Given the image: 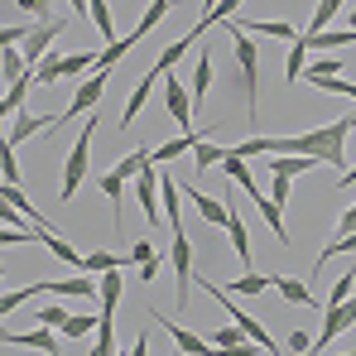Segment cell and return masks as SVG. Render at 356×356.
Listing matches in <instances>:
<instances>
[{
	"instance_id": "6da1fadb",
	"label": "cell",
	"mask_w": 356,
	"mask_h": 356,
	"mask_svg": "<svg viewBox=\"0 0 356 356\" xmlns=\"http://www.w3.org/2000/svg\"><path fill=\"white\" fill-rule=\"evenodd\" d=\"M227 34H232V49H236V67H241V87H245V111L255 116L260 106H255V97H260V49H255V39L241 29L236 19H227L222 24Z\"/></svg>"
},
{
	"instance_id": "7a4b0ae2",
	"label": "cell",
	"mask_w": 356,
	"mask_h": 356,
	"mask_svg": "<svg viewBox=\"0 0 356 356\" xmlns=\"http://www.w3.org/2000/svg\"><path fill=\"white\" fill-rule=\"evenodd\" d=\"M92 130H97V116L87 111V125H82V135L72 140L67 164H63V188H58L63 202H72V197H77V188H82V178H87V164H92Z\"/></svg>"
},
{
	"instance_id": "3957f363",
	"label": "cell",
	"mask_w": 356,
	"mask_h": 356,
	"mask_svg": "<svg viewBox=\"0 0 356 356\" xmlns=\"http://www.w3.org/2000/svg\"><path fill=\"white\" fill-rule=\"evenodd\" d=\"M202 289H207V294H217V298H222V308H227V313H232V323H236L241 332H245V342H255V347H260V352L280 356V342H275V337H270V332H265V327H260V323H255V318H245V313H241V308H236V298L227 294V284H212V280H202Z\"/></svg>"
},
{
	"instance_id": "277c9868",
	"label": "cell",
	"mask_w": 356,
	"mask_h": 356,
	"mask_svg": "<svg viewBox=\"0 0 356 356\" xmlns=\"http://www.w3.org/2000/svg\"><path fill=\"white\" fill-rule=\"evenodd\" d=\"M169 270H174V280H178V308H183L188 289H193V275H197V255H193V241H188L183 227L174 232V245H169Z\"/></svg>"
},
{
	"instance_id": "5b68a950",
	"label": "cell",
	"mask_w": 356,
	"mask_h": 356,
	"mask_svg": "<svg viewBox=\"0 0 356 356\" xmlns=\"http://www.w3.org/2000/svg\"><path fill=\"white\" fill-rule=\"evenodd\" d=\"M63 29H67V24H63L58 15H49V19H39V24H29V34H24V44H19V54H24V63L34 67L39 58H49V44L58 39Z\"/></svg>"
},
{
	"instance_id": "8992f818",
	"label": "cell",
	"mask_w": 356,
	"mask_h": 356,
	"mask_svg": "<svg viewBox=\"0 0 356 356\" xmlns=\"http://www.w3.org/2000/svg\"><path fill=\"white\" fill-rule=\"evenodd\" d=\"M164 111L174 125H183V135H193V92L178 82L174 72H164Z\"/></svg>"
},
{
	"instance_id": "52a82bcc",
	"label": "cell",
	"mask_w": 356,
	"mask_h": 356,
	"mask_svg": "<svg viewBox=\"0 0 356 356\" xmlns=\"http://www.w3.org/2000/svg\"><path fill=\"white\" fill-rule=\"evenodd\" d=\"M149 318H154V323H164V337H174V347L183 356H217V347L207 342V332H188V327H178V323H169L159 308H149Z\"/></svg>"
},
{
	"instance_id": "ba28073f",
	"label": "cell",
	"mask_w": 356,
	"mask_h": 356,
	"mask_svg": "<svg viewBox=\"0 0 356 356\" xmlns=\"http://www.w3.org/2000/svg\"><path fill=\"white\" fill-rule=\"evenodd\" d=\"M102 92H106V67H97L92 77H82V87L72 92V102H67V111L58 116V125H63V120H72V116H82V111H92V106L102 102Z\"/></svg>"
},
{
	"instance_id": "9c48e42d",
	"label": "cell",
	"mask_w": 356,
	"mask_h": 356,
	"mask_svg": "<svg viewBox=\"0 0 356 356\" xmlns=\"http://www.w3.org/2000/svg\"><path fill=\"white\" fill-rule=\"evenodd\" d=\"M135 197H140V207H145L149 222H164V212H159V169H154V159L135 174Z\"/></svg>"
},
{
	"instance_id": "30bf717a",
	"label": "cell",
	"mask_w": 356,
	"mask_h": 356,
	"mask_svg": "<svg viewBox=\"0 0 356 356\" xmlns=\"http://www.w3.org/2000/svg\"><path fill=\"white\" fill-rule=\"evenodd\" d=\"M356 327V294L347 303H337V308H327L323 313V332H318V347H327L332 337H342V332H352Z\"/></svg>"
},
{
	"instance_id": "8fae6325",
	"label": "cell",
	"mask_w": 356,
	"mask_h": 356,
	"mask_svg": "<svg viewBox=\"0 0 356 356\" xmlns=\"http://www.w3.org/2000/svg\"><path fill=\"white\" fill-rule=\"evenodd\" d=\"M154 82H164V67H159V63H154V67H149V72H145V77L135 82V92H130V102H125V111H120V125H130V120L145 111V102H149Z\"/></svg>"
},
{
	"instance_id": "7c38bea8",
	"label": "cell",
	"mask_w": 356,
	"mask_h": 356,
	"mask_svg": "<svg viewBox=\"0 0 356 356\" xmlns=\"http://www.w3.org/2000/svg\"><path fill=\"white\" fill-rule=\"evenodd\" d=\"M120 289H125V280H120V270H106V275L97 280V303H102V323H116Z\"/></svg>"
},
{
	"instance_id": "4fadbf2b",
	"label": "cell",
	"mask_w": 356,
	"mask_h": 356,
	"mask_svg": "<svg viewBox=\"0 0 356 356\" xmlns=\"http://www.w3.org/2000/svg\"><path fill=\"white\" fill-rule=\"evenodd\" d=\"M183 197L197 207L202 222H212V227H227V222H232V207H227L222 197H202V188H183Z\"/></svg>"
},
{
	"instance_id": "5bb4252c",
	"label": "cell",
	"mask_w": 356,
	"mask_h": 356,
	"mask_svg": "<svg viewBox=\"0 0 356 356\" xmlns=\"http://www.w3.org/2000/svg\"><path fill=\"white\" fill-rule=\"evenodd\" d=\"M303 44H308V58L313 54H337V49L356 44V29H318V34H303Z\"/></svg>"
},
{
	"instance_id": "9a60e30c",
	"label": "cell",
	"mask_w": 356,
	"mask_h": 356,
	"mask_svg": "<svg viewBox=\"0 0 356 356\" xmlns=\"http://www.w3.org/2000/svg\"><path fill=\"white\" fill-rule=\"evenodd\" d=\"M39 130H58V120H49V116H29V111H15V125H10V145H24V140H34Z\"/></svg>"
},
{
	"instance_id": "2e32d148",
	"label": "cell",
	"mask_w": 356,
	"mask_h": 356,
	"mask_svg": "<svg viewBox=\"0 0 356 356\" xmlns=\"http://www.w3.org/2000/svg\"><path fill=\"white\" fill-rule=\"evenodd\" d=\"M0 347H29V352H58V342H54V332H10V327H0Z\"/></svg>"
},
{
	"instance_id": "e0dca14e",
	"label": "cell",
	"mask_w": 356,
	"mask_h": 356,
	"mask_svg": "<svg viewBox=\"0 0 356 356\" xmlns=\"http://www.w3.org/2000/svg\"><path fill=\"white\" fill-rule=\"evenodd\" d=\"M130 260L116 250H92V255H77V275H106V270H125Z\"/></svg>"
},
{
	"instance_id": "ac0fdd59",
	"label": "cell",
	"mask_w": 356,
	"mask_h": 356,
	"mask_svg": "<svg viewBox=\"0 0 356 356\" xmlns=\"http://www.w3.org/2000/svg\"><path fill=\"white\" fill-rule=\"evenodd\" d=\"M308 169H318V159H308V154H270V178H298Z\"/></svg>"
},
{
	"instance_id": "d6986e66",
	"label": "cell",
	"mask_w": 356,
	"mask_h": 356,
	"mask_svg": "<svg viewBox=\"0 0 356 356\" xmlns=\"http://www.w3.org/2000/svg\"><path fill=\"white\" fill-rule=\"evenodd\" d=\"M255 207H260L265 227H270V232L280 236V245H289V227H284V207H280V202H275L270 193H260V197H255Z\"/></svg>"
},
{
	"instance_id": "ffe728a7",
	"label": "cell",
	"mask_w": 356,
	"mask_h": 356,
	"mask_svg": "<svg viewBox=\"0 0 356 356\" xmlns=\"http://www.w3.org/2000/svg\"><path fill=\"white\" fill-rule=\"evenodd\" d=\"M227 207H232V202H227ZM227 236H232V250L241 255V270H250V232H245V222H241V212H236V207H232Z\"/></svg>"
},
{
	"instance_id": "44dd1931",
	"label": "cell",
	"mask_w": 356,
	"mask_h": 356,
	"mask_svg": "<svg viewBox=\"0 0 356 356\" xmlns=\"http://www.w3.org/2000/svg\"><path fill=\"white\" fill-rule=\"evenodd\" d=\"M193 145H197V135H178V140L154 145V149H149V159H154V164H174L178 154H193Z\"/></svg>"
},
{
	"instance_id": "7402d4cb",
	"label": "cell",
	"mask_w": 356,
	"mask_h": 356,
	"mask_svg": "<svg viewBox=\"0 0 356 356\" xmlns=\"http://www.w3.org/2000/svg\"><path fill=\"white\" fill-rule=\"evenodd\" d=\"M270 280H275L280 298H289V303H298V308H318V294H308V284H298V280H284V275H270Z\"/></svg>"
},
{
	"instance_id": "603a6c76",
	"label": "cell",
	"mask_w": 356,
	"mask_h": 356,
	"mask_svg": "<svg viewBox=\"0 0 356 356\" xmlns=\"http://www.w3.org/2000/svg\"><path fill=\"white\" fill-rule=\"evenodd\" d=\"M227 154H232V145H212V140H197V145H193V164H197V169H222Z\"/></svg>"
},
{
	"instance_id": "cb8c5ba5",
	"label": "cell",
	"mask_w": 356,
	"mask_h": 356,
	"mask_svg": "<svg viewBox=\"0 0 356 356\" xmlns=\"http://www.w3.org/2000/svg\"><path fill=\"white\" fill-rule=\"evenodd\" d=\"M275 289V280L270 275H255V270H241V280L227 284V294H270Z\"/></svg>"
},
{
	"instance_id": "d4e9b609",
	"label": "cell",
	"mask_w": 356,
	"mask_h": 356,
	"mask_svg": "<svg viewBox=\"0 0 356 356\" xmlns=\"http://www.w3.org/2000/svg\"><path fill=\"white\" fill-rule=\"evenodd\" d=\"M159 188H164V217H169V227H183V217H178V207H183V188H178L169 174H159Z\"/></svg>"
},
{
	"instance_id": "484cf974",
	"label": "cell",
	"mask_w": 356,
	"mask_h": 356,
	"mask_svg": "<svg viewBox=\"0 0 356 356\" xmlns=\"http://www.w3.org/2000/svg\"><path fill=\"white\" fill-rule=\"evenodd\" d=\"M207 87H212V58H207V49H202L197 63H193V87H188V92H193V106L207 97Z\"/></svg>"
},
{
	"instance_id": "4316f807",
	"label": "cell",
	"mask_w": 356,
	"mask_h": 356,
	"mask_svg": "<svg viewBox=\"0 0 356 356\" xmlns=\"http://www.w3.org/2000/svg\"><path fill=\"white\" fill-rule=\"evenodd\" d=\"M222 174L232 178V183H241L250 197H260V188H255V178H250V169H245V159H241V154H227V159H222Z\"/></svg>"
},
{
	"instance_id": "83f0119b",
	"label": "cell",
	"mask_w": 356,
	"mask_h": 356,
	"mask_svg": "<svg viewBox=\"0 0 356 356\" xmlns=\"http://www.w3.org/2000/svg\"><path fill=\"white\" fill-rule=\"evenodd\" d=\"M97 323H102V313H72L67 323H63V337H97Z\"/></svg>"
},
{
	"instance_id": "f1b7e54d",
	"label": "cell",
	"mask_w": 356,
	"mask_h": 356,
	"mask_svg": "<svg viewBox=\"0 0 356 356\" xmlns=\"http://www.w3.org/2000/svg\"><path fill=\"white\" fill-rule=\"evenodd\" d=\"M87 15H92V24H97V34H102L106 44H116V24H111V5H106V0H87Z\"/></svg>"
},
{
	"instance_id": "f546056e",
	"label": "cell",
	"mask_w": 356,
	"mask_h": 356,
	"mask_svg": "<svg viewBox=\"0 0 356 356\" xmlns=\"http://www.w3.org/2000/svg\"><path fill=\"white\" fill-rule=\"evenodd\" d=\"M135 44H140V34L130 29L125 39H116V44H106V49L97 54V67H106V72H111V63H120V58H125V54H130V49H135Z\"/></svg>"
},
{
	"instance_id": "4dcf8cb0",
	"label": "cell",
	"mask_w": 356,
	"mask_h": 356,
	"mask_svg": "<svg viewBox=\"0 0 356 356\" xmlns=\"http://www.w3.org/2000/svg\"><path fill=\"white\" fill-rule=\"evenodd\" d=\"M308 72V44H303V34H298L294 44H289V67H284V82H298Z\"/></svg>"
},
{
	"instance_id": "1f68e13d",
	"label": "cell",
	"mask_w": 356,
	"mask_h": 356,
	"mask_svg": "<svg viewBox=\"0 0 356 356\" xmlns=\"http://www.w3.org/2000/svg\"><path fill=\"white\" fill-rule=\"evenodd\" d=\"M193 44H197V34H193V29H188V34H183V39H174V44H169V49H164V54H159V67H164V72H169V67H174L178 58H183V54H193Z\"/></svg>"
},
{
	"instance_id": "d6a6232c",
	"label": "cell",
	"mask_w": 356,
	"mask_h": 356,
	"mask_svg": "<svg viewBox=\"0 0 356 356\" xmlns=\"http://www.w3.org/2000/svg\"><path fill=\"white\" fill-rule=\"evenodd\" d=\"M97 72V54H63V77H87Z\"/></svg>"
},
{
	"instance_id": "836d02e7",
	"label": "cell",
	"mask_w": 356,
	"mask_h": 356,
	"mask_svg": "<svg viewBox=\"0 0 356 356\" xmlns=\"http://www.w3.org/2000/svg\"><path fill=\"white\" fill-rule=\"evenodd\" d=\"M169 5H174V0H149V5H145V15H140V24H135V34L145 39V34H149V29L169 15Z\"/></svg>"
},
{
	"instance_id": "e575fe53",
	"label": "cell",
	"mask_w": 356,
	"mask_h": 356,
	"mask_svg": "<svg viewBox=\"0 0 356 356\" xmlns=\"http://www.w3.org/2000/svg\"><path fill=\"white\" fill-rule=\"evenodd\" d=\"M116 323H97V342H92V352L87 356H116Z\"/></svg>"
},
{
	"instance_id": "d590c367",
	"label": "cell",
	"mask_w": 356,
	"mask_h": 356,
	"mask_svg": "<svg viewBox=\"0 0 356 356\" xmlns=\"http://www.w3.org/2000/svg\"><path fill=\"white\" fill-rule=\"evenodd\" d=\"M58 77H63V58H58V54H49V58L34 63V82H39V87H54Z\"/></svg>"
},
{
	"instance_id": "8d00e7d4",
	"label": "cell",
	"mask_w": 356,
	"mask_h": 356,
	"mask_svg": "<svg viewBox=\"0 0 356 356\" xmlns=\"http://www.w3.org/2000/svg\"><path fill=\"white\" fill-rule=\"evenodd\" d=\"M24 72H29V63H24L19 49H5V54H0V77H5V82H15V77H24Z\"/></svg>"
},
{
	"instance_id": "74e56055",
	"label": "cell",
	"mask_w": 356,
	"mask_h": 356,
	"mask_svg": "<svg viewBox=\"0 0 356 356\" xmlns=\"http://www.w3.org/2000/svg\"><path fill=\"white\" fill-rule=\"evenodd\" d=\"M342 5H347V0H318V10H313V19H308V34L327 29V24H332V15H337Z\"/></svg>"
},
{
	"instance_id": "f35d334b",
	"label": "cell",
	"mask_w": 356,
	"mask_h": 356,
	"mask_svg": "<svg viewBox=\"0 0 356 356\" xmlns=\"http://www.w3.org/2000/svg\"><path fill=\"white\" fill-rule=\"evenodd\" d=\"M0 178H10V183H19V159H15V145H10V140H5V135H0Z\"/></svg>"
},
{
	"instance_id": "ab89813d",
	"label": "cell",
	"mask_w": 356,
	"mask_h": 356,
	"mask_svg": "<svg viewBox=\"0 0 356 356\" xmlns=\"http://www.w3.org/2000/svg\"><path fill=\"white\" fill-rule=\"evenodd\" d=\"M352 289H356V275L347 270V275H342V280L332 284V294L323 298V313H327V308H337V303H347V298H352Z\"/></svg>"
},
{
	"instance_id": "60d3db41",
	"label": "cell",
	"mask_w": 356,
	"mask_h": 356,
	"mask_svg": "<svg viewBox=\"0 0 356 356\" xmlns=\"http://www.w3.org/2000/svg\"><path fill=\"white\" fill-rule=\"evenodd\" d=\"M207 342H212V347H241V342H245V332H241L236 323H227V327L207 332Z\"/></svg>"
},
{
	"instance_id": "b9f144b4",
	"label": "cell",
	"mask_w": 356,
	"mask_h": 356,
	"mask_svg": "<svg viewBox=\"0 0 356 356\" xmlns=\"http://www.w3.org/2000/svg\"><path fill=\"white\" fill-rule=\"evenodd\" d=\"M0 222H5V227H19V232H39V227H29V217H24L19 207L5 202V197H0Z\"/></svg>"
},
{
	"instance_id": "7bdbcfd3",
	"label": "cell",
	"mask_w": 356,
	"mask_h": 356,
	"mask_svg": "<svg viewBox=\"0 0 356 356\" xmlns=\"http://www.w3.org/2000/svg\"><path fill=\"white\" fill-rule=\"evenodd\" d=\"M44 232H19V227H0V245H39Z\"/></svg>"
},
{
	"instance_id": "ee69618b",
	"label": "cell",
	"mask_w": 356,
	"mask_h": 356,
	"mask_svg": "<svg viewBox=\"0 0 356 356\" xmlns=\"http://www.w3.org/2000/svg\"><path fill=\"white\" fill-rule=\"evenodd\" d=\"M67 318H72V313L58 308V303H44V308H39V323H44V327H63Z\"/></svg>"
},
{
	"instance_id": "f6af8a7d",
	"label": "cell",
	"mask_w": 356,
	"mask_h": 356,
	"mask_svg": "<svg viewBox=\"0 0 356 356\" xmlns=\"http://www.w3.org/2000/svg\"><path fill=\"white\" fill-rule=\"evenodd\" d=\"M24 34H29L24 24H0V54L15 49V44H24Z\"/></svg>"
},
{
	"instance_id": "bcb514c9",
	"label": "cell",
	"mask_w": 356,
	"mask_h": 356,
	"mask_svg": "<svg viewBox=\"0 0 356 356\" xmlns=\"http://www.w3.org/2000/svg\"><path fill=\"white\" fill-rule=\"evenodd\" d=\"M284 342H289V352H313V332H303V327H289V337H284Z\"/></svg>"
},
{
	"instance_id": "7dc6e473",
	"label": "cell",
	"mask_w": 356,
	"mask_h": 356,
	"mask_svg": "<svg viewBox=\"0 0 356 356\" xmlns=\"http://www.w3.org/2000/svg\"><path fill=\"white\" fill-rule=\"evenodd\" d=\"M29 294H34V284H29V289H15V294H0V318H10V308H19Z\"/></svg>"
},
{
	"instance_id": "c3c4849f",
	"label": "cell",
	"mask_w": 356,
	"mask_h": 356,
	"mask_svg": "<svg viewBox=\"0 0 356 356\" xmlns=\"http://www.w3.org/2000/svg\"><path fill=\"white\" fill-rule=\"evenodd\" d=\"M125 260H130V265H145V260H154V245H149V241H135Z\"/></svg>"
},
{
	"instance_id": "681fc988",
	"label": "cell",
	"mask_w": 356,
	"mask_h": 356,
	"mask_svg": "<svg viewBox=\"0 0 356 356\" xmlns=\"http://www.w3.org/2000/svg\"><path fill=\"white\" fill-rule=\"evenodd\" d=\"M289 183H294V178H270V197H275L280 207L289 202Z\"/></svg>"
},
{
	"instance_id": "f907efd6",
	"label": "cell",
	"mask_w": 356,
	"mask_h": 356,
	"mask_svg": "<svg viewBox=\"0 0 356 356\" xmlns=\"http://www.w3.org/2000/svg\"><path fill=\"white\" fill-rule=\"evenodd\" d=\"M352 232H356V202L342 212V217H337V236H352Z\"/></svg>"
},
{
	"instance_id": "816d5d0a",
	"label": "cell",
	"mask_w": 356,
	"mask_h": 356,
	"mask_svg": "<svg viewBox=\"0 0 356 356\" xmlns=\"http://www.w3.org/2000/svg\"><path fill=\"white\" fill-rule=\"evenodd\" d=\"M19 10H29V15H39V19H49L54 10H49V0H15Z\"/></svg>"
},
{
	"instance_id": "f5cc1de1",
	"label": "cell",
	"mask_w": 356,
	"mask_h": 356,
	"mask_svg": "<svg viewBox=\"0 0 356 356\" xmlns=\"http://www.w3.org/2000/svg\"><path fill=\"white\" fill-rule=\"evenodd\" d=\"M260 347L255 342H241V347H217V356H255Z\"/></svg>"
},
{
	"instance_id": "db71d44e",
	"label": "cell",
	"mask_w": 356,
	"mask_h": 356,
	"mask_svg": "<svg viewBox=\"0 0 356 356\" xmlns=\"http://www.w3.org/2000/svg\"><path fill=\"white\" fill-rule=\"evenodd\" d=\"M159 265H164V255H154V260H145V265H140V280H145V284H149V280H154V275H159Z\"/></svg>"
},
{
	"instance_id": "11a10c76",
	"label": "cell",
	"mask_w": 356,
	"mask_h": 356,
	"mask_svg": "<svg viewBox=\"0 0 356 356\" xmlns=\"http://www.w3.org/2000/svg\"><path fill=\"white\" fill-rule=\"evenodd\" d=\"M130 356H149V337H140V342L130 347Z\"/></svg>"
},
{
	"instance_id": "9f6ffc18",
	"label": "cell",
	"mask_w": 356,
	"mask_h": 356,
	"mask_svg": "<svg viewBox=\"0 0 356 356\" xmlns=\"http://www.w3.org/2000/svg\"><path fill=\"white\" fill-rule=\"evenodd\" d=\"M352 183H356V169H347V174L337 178V188H352Z\"/></svg>"
},
{
	"instance_id": "6f0895ef",
	"label": "cell",
	"mask_w": 356,
	"mask_h": 356,
	"mask_svg": "<svg viewBox=\"0 0 356 356\" xmlns=\"http://www.w3.org/2000/svg\"><path fill=\"white\" fill-rule=\"evenodd\" d=\"M217 5H222V0H202V15H197V19H207V15H212Z\"/></svg>"
},
{
	"instance_id": "680465c9",
	"label": "cell",
	"mask_w": 356,
	"mask_h": 356,
	"mask_svg": "<svg viewBox=\"0 0 356 356\" xmlns=\"http://www.w3.org/2000/svg\"><path fill=\"white\" fill-rule=\"evenodd\" d=\"M72 5V15H87V0H67Z\"/></svg>"
},
{
	"instance_id": "91938a15",
	"label": "cell",
	"mask_w": 356,
	"mask_h": 356,
	"mask_svg": "<svg viewBox=\"0 0 356 356\" xmlns=\"http://www.w3.org/2000/svg\"><path fill=\"white\" fill-rule=\"evenodd\" d=\"M10 111H15V106H10V97H0V120L10 116Z\"/></svg>"
},
{
	"instance_id": "94428289",
	"label": "cell",
	"mask_w": 356,
	"mask_h": 356,
	"mask_svg": "<svg viewBox=\"0 0 356 356\" xmlns=\"http://www.w3.org/2000/svg\"><path fill=\"white\" fill-rule=\"evenodd\" d=\"M347 24H352V29H356V10H352V15H347Z\"/></svg>"
},
{
	"instance_id": "6125c7cd",
	"label": "cell",
	"mask_w": 356,
	"mask_h": 356,
	"mask_svg": "<svg viewBox=\"0 0 356 356\" xmlns=\"http://www.w3.org/2000/svg\"><path fill=\"white\" fill-rule=\"evenodd\" d=\"M347 125H352V130H356V116H347Z\"/></svg>"
},
{
	"instance_id": "be15d7a7",
	"label": "cell",
	"mask_w": 356,
	"mask_h": 356,
	"mask_svg": "<svg viewBox=\"0 0 356 356\" xmlns=\"http://www.w3.org/2000/svg\"><path fill=\"white\" fill-rule=\"evenodd\" d=\"M303 356H318V352H303ZM347 356H356V352H347Z\"/></svg>"
},
{
	"instance_id": "e7e4bbea",
	"label": "cell",
	"mask_w": 356,
	"mask_h": 356,
	"mask_svg": "<svg viewBox=\"0 0 356 356\" xmlns=\"http://www.w3.org/2000/svg\"><path fill=\"white\" fill-rule=\"evenodd\" d=\"M49 356H58V352H49Z\"/></svg>"
},
{
	"instance_id": "03108f58",
	"label": "cell",
	"mask_w": 356,
	"mask_h": 356,
	"mask_svg": "<svg viewBox=\"0 0 356 356\" xmlns=\"http://www.w3.org/2000/svg\"><path fill=\"white\" fill-rule=\"evenodd\" d=\"M116 356H125V352H116Z\"/></svg>"
},
{
	"instance_id": "003e7915",
	"label": "cell",
	"mask_w": 356,
	"mask_h": 356,
	"mask_svg": "<svg viewBox=\"0 0 356 356\" xmlns=\"http://www.w3.org/2000/svg\"><path fill=\"white\" fill-rule=\"evenodd\" d=\"M174 356H183V352H174Z\"/></svg>"
}]
</instances>
